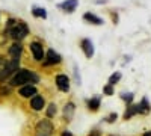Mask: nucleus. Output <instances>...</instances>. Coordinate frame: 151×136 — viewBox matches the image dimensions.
Returning a JSON list of instances; mask_svg holds the SVG:
<instances>
[{
    "mask_svg": "<svg viewBox=\"0 0 151 136\" xmlns=\"http://www.w3.org/2000/svg\"><path fill=\"white\" fill-rule=\"evenodd\" d=\"M8 33L11 35V38H14L15 41H20L29 33V29H27V26L23 21H17L15 26H12L11 29H8Z\"/></svg>",
    "mask_w": 151,
    "mask_h": 136,
    "instance_id": "2",
    "label": "nucleus"
},
{
    "mask_svg": "<svg viewBox=\"0 0 151 136\" xmlns=\"http://www.w3.org/2000/svg\"><path fill=\"white\" fill-rule=\"evenodd\" d=\"M62 136H73L70 132H64V133H62Z\"/></svg>",
    "mask_w": 151,
    "mask_h": 136,
    "instance_id": "24",
    "label": "nucleus"
},
{
    "mask_svg": "<svg viewBox=\"0 0 151 136\" xmlns=\"http://www.w3.org/2000/svg\"><path fill=\"white\" fill-rule=\"evenodd\" d=\"M121 98H122L124 101H127V103H132L133 101V94H122Z\"/></svg>",
    "mask_w": 151,
    "mask_h": 136,
    "instance_id": "21",
    "label": "nucleus"
},
{
    "mask_svg": "<svg viewBox=\"0 0 151 136\" xmlns=\"http://www.w3.org/2000/svg\"><path fill=\"white\" fill-rule=\"evenodd\" d=\"M9 94H11L9 88H6V86H2V88H0V95H2V97H8Z\"/></svg>",
    "mask_w": 151,
    "mask_h": 136,
    "instance_id": "20",
    "label": "nucleus"
},
{
    "mask_svg": "<svg viewBox=\"0 0 151 136\" xmlns=\"http://www.w3.org/2000/svg\"><path fill=\"white\" fill-rule=\"evenodd\" d=\"M32 14L35 17H40V18H47V12L44 8H40V6H33L32 9Z\"/></svg>",
    "mask_w": 151,
    "mask_h": 136,
    "instance_id": "14",
    "label": "nucleus"
},
{
    "mask_svg": "<svg viewBox=\"0 0 151 136\" xmlns=\"http://www.w3.org/2000/svg\"><path fill=\"white\" fill-rule=\"evenodd\" d=\"M27 82H38V77L29 70H18L15 76L11 79V86H20Z\"/></svg>",
    "mask_w": 151,
    "mask_h": 136,
    "instance_id": "1",
    "label": "nucleus"
},
{
    "mask_svg": "<svg viewBox=\"0 0 151 136\" xmlns=\"http://www.w3.org/2000/svg\"><path fill=\"white\" fill-rule=\"evenodd\" d=\"M104 94H107V95H112V94H113V89H112V86H110V85L104 86Z\"/></svg>",
    "mask_w": 151,
    "mask_h": 136,
    "instance_id": "22",
    "label": "nucleus"
},
{
    "mask_svg": "<svg viewBox=\"0 0 151 136\" xmlns=\"http://www.w3.org/2000/svg\"><path fill=\"white\" fill-rule=\"evenodd\" d=\"M30 106L35 109V110H41L44 107V98L40 97V95H33L32 100H30Z\"/></svg>",
    "mask_w": 151,
    "mask_h": 136,
    "instance_id": "11",
    "label": "nucleus"
},
{
    "mask_svg": "<svg viewBox=\"0 0 151 136\" xmlns=\"http://www.w3.org/2000/svg\"><path fill=\"white\" fill-rule=\"evenodd\" d=\"M73 114H74V104H73V103H68V104L65 106V109H64L65 119H67V121H70V119L73 118Z\"/></svg>",
    "mask_w": 151,
    "mask_h": 136,
    "instance_id": "15",
    "label": "nucleus"
},
{
    "mask_svg": "<svg viewBox=\"0 0 151 136\" xmlns=\"http://www.w3.org/2000/svg\"><path fill=\"white\" fill-rule=\"evenodd\" d=\"M121 79V73H115V74H112L110 76V79H109V85L110 86H113L115 83H118V80Z\"/></svg>",
    "mask_w": 151,
    "mask_h": 136,
    "instance_id": "18",
    "label": "nucleus"
},
{
    "mask_svg": "<svg viewBox=\"0 0 151 136\" xmlns=\"http://www.w3.org/2000/svg\"><path fill=\"white\" fill-rule=\"evenodd\" d=\"M82 48H83L86 58H92L94 56V45H92L91 40H83L82 41Z\"/></svg>",
    "mask_w": 151,
    "mask_h": 136,
    "instance_id": "10",
    "label": "nucleus"
},
{
    "mask_svg": "<svg viewBox=\"0 0 151 136\" xmlns=\"http://www.w3.org/2000/svg\"><path fill=\"white\" fill-rule=\"evenodd\" d=\"M136 114H139V107H137V104L134 106H129V109L125 110V114H124V118L125 119H129V118H132L133 115H136Z\"/></svg>",
    "mask_w": 151,
    "mask_h": 136,
    "instance_id": "13",
    "label": "nucleus"
},
{
    "mask_svg": "<svg viewBox=\"0 0 151 136\" xmlns=\"http://www.w3.org/2000/svg\"><path fill=\"white\" fill-rule=\"evenodd\" d=\"M21 52H23V45L20 42H14V44L9 47V50H8V53H9V56L12 59H20Z\"/></svg>",
    "mask_w": 151,
    "mask_h": 136,
    "instance_id": "7",
    "label": "nucleus"
},
{
    "mask_svg": "<svg viewBox=\"0 0 151 136\" xmlns=\"http://www.w3.org/2000/svg\"><path fill=\"white\" fill-rule=\"evenodd\" d=\"M30 50H32V55H33V59H35V60H42V59H44V48H42V44H40V42H32V44H30Z\"/></svg>",
    "mask_w": 151,
    "mask_h": 136,
    "instance_id": "4",
    "label": "nucleus"
},
{
    "mask_svg": "<svg viewBox=\"0 0 151 136\" xmlns=\"http://www.w3.org/2000/svg\"><path fill=\"white\" fill-rule=\"evenodd\" d=\"M20 95L24 97V98L33 97V95H36V88L33 85H26V86H23V88L20 89Z\"/></svg>",
    "mask_w": 151,
    "mask_h": 136,
    "instance_id": "9",
    "label": "nucleus"
},
{
    "mask_svg": "<svg viewBox=\"0 0 151 136\" xmlns=\"http://www.w3.org/2000/svg\"><path fill=\"white\" fill-rule=\"evenodd\" d=\"M56 114V104H50L47 109V117H53Z\"/></svg>",
    "mask_w": 151,
    "mask_h": 136,
    "instance_id": "19",
    "label": "nucleus"
},
{
    "mask_svg": "<svg viewBox=\"0 0 151 136\" xmlns=\"http://www.w3.org/2000/svg\"><path fill=\"white\" fill-rule=\"evenodd\" d=\"M56 85H58V88L60 91L67 92L70 89V79L65 76V74H59V76L56 77Z\"/></svg>",
    "mask_w": 151,
    "mask_h": 136,
    "instance_id": "5",
    "label": "nucleus"
},
{
    "mask_svg": "<svg viewBox=\"0 0 151 136\" xmlns=\"http://www.w3.org/2000/svg\"><path fill=\"white\" fill-rule=\"evenodd\" d=\"M144 136H151V132H147V133H145Z\"/></svg>",
    "mask_w": 151,
    "mask_h": 136,
    "instance_id": "25",
    "label": "nucleus"
},
{
    "mask_svg": "<svg viewBox=\"0 0 151 136\" xmlns=\"http://www.w3.org/2000/svg\"><path fill=\"white\" fill-rule=\"evenodd\" d=\"M137 107H139V114H148L150 112V104H148V100L147 98H142L141 104H137Z\"/></svg>",
    "mask_w": 151,
    "mask_h": 136,
    "instance_id": "16",
    "label": "nucleus"
},
{
    "mask_svg": "<svg viewBox=\"0 0 151 136\" xmlns=\"http://www.w3.org/2000/svg\"><path fill=\"white\" fill-rule=\"evenodd\" d=\"M115 119H116V114H112V115H110V117L107 118V121H109V122H113Z\"/></svg>",
    "mask_w": 151,
    "mask_h": 136,
    "instance_id": "23",
    "label": "nucleus"
},
{
    "mask_svg": "<svg viewBox=\"0 0 151 136\" xmlns=\"http://www.w3.org/2000/svg\"><path fill=\"white\" fill-rule=\"evenodd\" d=\"M2 62H3V60H2V58H0V64H2Z\"/></svg>",
    "mask_w": 151,
    "mask_h": 136,
    "instance_id": "26",
    "label": "nucleus"
},
{
    "mask_svg": "<svg viewBox=\"0 0 151 136\" xmlns=\"http://www.w3.org/2000/svg\"><path fill=\"white\" fill-rule=\"evenodd\" d=\"M88 107H89V110H95L100 107V97H94V98H91L89 101H88Z\"/></svg>",
    "mask_w": 151,
    "mask_h": 136,
    "instance_id": "17",
    "label": "nucleus"
},
{
    "mask_svg": "<svg viewBox=\"0 0 151 136\" xmlns=\"http://www.w3.org/2000/svg\"><path fill=\"white\" fill-rule=\"evenodd\" d=\"M60 62V56L55 52V50H48L47 56H45V65H53V64H59Z\"/></svg>",
    "mask_w": 151,
    "mask_h": 136,
    "instance_id": "8",
    "label": "nucleus"
},
{
    "mask_svg": "<svg viewBox=\"0 0 151 136\" xmlns=\"http://www.w3.org/2000/svg\"><path fill=\"white\" fill-rule=\"evenodd\" d=\"M77 6H79V0H65V2L59 3V8H60V9H64L65 12H68V14L74 12Z\"/></svg>",
    "mask_w": 151,
    "mask_h": 136,
    "instance_id": "6",
    "label": "nucleus"
},
{
    "mask_svg": "<svg viewBox=\"0 0 151 136\" xmlns=\"http://www.w3.org/2000/svg\"><path fill=\"white\" fill-rule=\"evenodd\" d=\"M36 136H52L53 133V124L48 119H42L36 124Z\"/></svg>",
    "mask_w": 151,
    "mask_h": 136,
    "instance_id": "3",
    "label": "nucleus"
},
{
    "mask_svg": "<svg viewBox=\"0 0 151 136\" xmlns=\"http://www.w3.org/2000/svg\"><path fill=\"white\" fill-rule=\"evenodd\" d=\"M83 20H86V21H89V23H92V24H103V20L100 18V17H97V15H94V14H91V12H86V14L83 15Z\"/></svg>",
    "mask_w": 151,
    "mask_h": 136,
    "instance_id": "12",
    "label": "nucleus"
}]
</instances>
